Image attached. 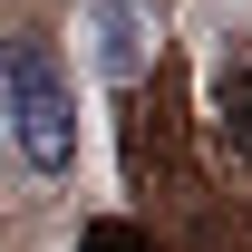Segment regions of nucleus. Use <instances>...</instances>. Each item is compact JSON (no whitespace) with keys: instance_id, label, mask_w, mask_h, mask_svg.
I'll return each instance as SVG.
<instances>
[{"instance_id":"f257e3e1","label":"nucleus","mask_w":252,"mask_h":252,"mask_svg":"<svg viewBox=\"0 0 252 252\" xmlns=\"http://www.w3.org/2000/svg\"><path fill=\"white\" fill-rule=\"evenodd\" d=\"M0 88H10V136H20V165H30V175H68V165H78V97H68L59 59H49L39 39H10Z\"/></svg>"},{"instance_id":"f03ea898","label":"nucleus","mask_w":252,"mask_h":252,"mask_svg":"<svg viewBox=\"0 0 252 252\" xmlns=\"http://www.w3.org/2000/svg\"><path fill=\"white\" fill-rule=\"evenodd\" d=\"M214 97H223V136L252 156V59H243V68H223V88H214Z\"/></svg>"},{"instance_id":"7ed1b4c3","label":"nucleus","mask_w":252,"mask_h":252,"mask_svg":"<svg viewBox=\"0 0 252 252\" xmlns=\"http://www.w3.org/2000/svg\"><path fill=\"white\" fill-rule=\"evenodd\" d=\"M78 252H156V243H146L136 223H88V243H78Z\"/></svg>"}]
</instances>
